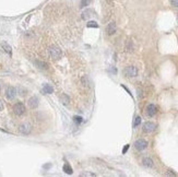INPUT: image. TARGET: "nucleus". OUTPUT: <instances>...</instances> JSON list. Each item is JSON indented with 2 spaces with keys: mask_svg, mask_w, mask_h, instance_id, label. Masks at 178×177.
<instances>
[{
  "mask_svg": "<svg viewBox=\"0 0 178 177\" xmlns=\"http://www.w3.org/2000/svg\"><path fill=\"white\" fill-rule=\"evenodd\" d=\"M49 55L50 57L53 58V59H59V58H61L62 56V53H61V49L59 48L58 46H56V45H51L50 47H49Z\"/></svg>",
  "mask_w": 178,
  "mask_h": 177,
  "instance_id": "1",
  "label": "nucleus"
},
{
  "mask_svg": "<svg viewBox=\"0 0 178 177\" xmlns=\"http://www.w3.org/2000/svg\"><path fill=\"white\" fill-rule=\"evenodd\" d=\"M13 112L17 116H22L25 114V106L23 103L21 102H18L13 105Z\"/></svg>",
  "mask_w": 178,
  "mask_h": 177,
  "instance_id": "2",
  "label": "nucleus"
},
{
  "mask_svg": "<svg viewBox=\"0 0 178 177\" xmlns=\"http://www.w3.org/2000/svg\"><path fill=\"white\" fill-rule=\"evenodd\" d=\"M123 74L126 77H130V78H135L138 75V69L135 66H130L123 69Z\"/></svg>",
  "mask_w": 178,
  "mask_h": 177,
  "instance_id": "3",
  "label": "nucleus"
},
{
  "mask_svg": "<svg viewBox=\"0 0 178 177\" xmlns=\"http://www.w3.org/2000/svg\"><path fill=\"white\" fill-rule=\"evenodd\" d=\"M156 129V124H154L152 122H144V125H143V132H145V134H151V132H153L154 130Z\"/></svg>",
  "mask_w": 178,
  "mask_h": 177,
  "instance_id": "4",
  "label": "nucleus"
},
{
  "mask_svg": "<svg viewBox=\"0 0 178 177\" xmlns=\"http://www.w3.org/2000/svg\"><path fill=\"white\" fill-rule=\"evenodd\" d=\"M149 146V143H147V140H144V139H138V140L135 142V148L138 150V151H143V150H145Z\"/></svg>",
  "mask_w": 178,
  "mask_h": 177,
  "instance_id": "5",
  "label": "nucleus"
},
{
  "mask_svg": "<svg viewBox=\"0 0 178 177\" xmlns=\"http://www.w3.org/2000/svg\"><path fill=\"white\" fill-rule=\"evenodd\" d=\"M19 131H20L22 134H30L32 131V126L30 125V124H27V122H24V124L20 125Z\"/></svg>",
  "mask_w": 178,
  "mask_h": 177,
  "instance_id": "6",
  "label": "nucleus"
},
{
  "mask_svg": "<svg viewBox=\"0 0 178 177\" xmlns=\"http://www.w3.org/2000/svg\"><path fill=\"white\" fill-rule=\"evenodd\" d=\"M17 93H18L17 89L13 87V86H8L6 89V96L9 100H14L15 96H17Z\"/></svg>",
  "mask_w": 178,
  "mask_h": 177,
  "instance_id": "7",
  "label": "nucleus"
},
{
  "mask_svg": "<svg viewBox=\"0 0 178 177\" xmlns=\"http://www.w3.org/2000/svg\"><path fill=\"white\" fill-rule=\"evenodd\" d=\"M38 104H39V100L37 96H32V98H29V102H27V105L29 107L32 108V110H35L38 107Z\"/></svg>",
  "mask_w": 178,
  "mask_h": 177,
  "instance_id": "8",
  "label": "nucleus"
},
{
  "mask_svg": "<svg viewBox=\"0 0 178 177\" xmlns=\"http://www.w3.org/2000/svg\"><path fill=\"white\" fill-rule=\"evenodd\" d=\"M156 112H157V108H156V106H155L154 104H150V105H147V115L149 117H153L154 115L156 114Z\"/></svg>",
  "mask_w": 178,
  "mask_h": 177,
  "instance_id": "9",
  "label": "nucleus"
},
{
  "mask_svg": "<svg viewBox=\"0 0 178 177\" xmlns=\"http://www.w3.org/2000/svg\"><path fill=\"white\" fill-rule=\"evenodd\" d=\"M116 23L115 22H111L109 24L107 25V27H106V32H107V34L108 35H114L115 33H116Z\"/></svg>",
  "mask_w": 178,
  "mask_h": 177,
  "instance_id": "10",
  "label": "nucleus"
},
{
  "mask_svg": "<svg viewBox=\"0 0 178 177\" xmlns=\"http://www.w3.org/2000/svg\"><path fill=\"white\" fill-rule=\"evenodd\" d=\"M0 47H1L2 50H3L5 53H7L8 55H11V54H12V48H11V46L8 43H6V42H2V43L0 44Z\"/></svg>",
  "mask_w": 178,
  "mask_h": 177,
  "instance_id": "11",
  "label": "nucleus"
},
{
  "mask_svg": "<svg viewBox=\"0 0 178 177\" xmlns=\"http://www.w3.org/2000/svg\"><path fill=\"white\" fill-rule=\"evenodd\" d=\"M35 65H36V67L38 69H41V70H47L49 68L48 63L47 62H45V61H42V60H35Z\"/></svg>",
  "mask_w": 178,
  "mask_h": 177,
  "instance_id": "12",
  "label": "nucleus"
},
{
  "mask_svg": "<svg viewBox=\"0 0 178 177\" xmlns=\"http://www.w3.org/2000/svg\"><path fill=\"white\" fill-rule=\"evenodd\" d=\"M42 92H43V94H51V93H54V87L50 85V84L45 83V84L43 85Z\"/></svg>",
  "mask_w": 178,
  "mask_h": 177,
  "instance_id": "13",
  "label": "nucleus"
},
{
  "mask_svg": "<svg viewBox=\"0 0 178 177\" xmlns=\"http://www.w3.org/2000/svg\"><path fill=\"white\" fill-rule=\"evenodd\" d=\"M142 164H143V166H145V167L151 168V167H153L154 162L151 158H144V159L142 160Z\"/></svg>",
  "mask_w": 178,
  "mask_h": 177,
  "instance_id": "14",
  "label": "nucleus"
},
{
  "mask_svg": "<svg viewBox=\"0 0 178 177\" xmlns=\"http://www.w3.org/2000/svg\"><path fill=\"white\" fill-rule=\"evenodd\" d=\"M62 170L63 172L68 174V175H71L72 173H73V170H72V167H71V165L69 164V163H66V164L63 165V167H62Z\"/></svg>",
  "mask_w": 178,
  "mask_h": 177,
  "instance_id": "15",
  "label": "nucleus"
},
{
  "mask_svg": "<svg viewBox=\"0 0 178 177\" xmlns=\"http://www.w3.org/2000/svg\"><path fill=\"white\" fill-rule=\"evenodd\" d=\"M60 101L62 102L63 105H68V104L70 103V98L68 96L67 94H61L60 95Z\"/></svg>",
  "mask_w": 178,
  "mask_h": 177,
  "instance_id": "16",
  "label": "nucleus"
},
{
  "mask_svg": "<svg viewBox=\"0 0 178 177\" xmlns=\"http://www.w3.org/2000/svg\"><path fill=\"white\" fill-rule=\"evenodd\" d=\"M91 13H93L92 10H85L84 12L82 13V19H83V20H86V19H89L90 17H91V15H92Z\"/></svg>",
  "mask_w": 178,
  "mask_h": 177,
  "instance_id": "17",
  "label": "nucleus"
},
{
  "mask_svg": "<svg viewBox=\"0 0 178 177\" xmlns=\"http://www.w3.org/2000/svg\"><path fill=\"white\" fill-rule=\"evenodd\" d=\"M94 0H81V5L80 7L81 8H84V7H87L90 6L91 3H92Z\"/></svg>",
  "mask_w": 178,
  "mask_h": 177,
  "instance_id": "18",
  "label": "nucleus"
},
{
  "mask_svg": "<svg viewBox=\"0 0 178 177\" xmlns=\"http://www.w3.org/2000/svg\"><path fill=\"white\" fill-rule=\"evenodd\" d=\"M140 124H141V117L140 116H137L135 118V122H133V127H138V126H139V125H140Z\"/></svg>",
  "mask_w": 178,
  "mask_h": 177,
  "instance_id": "19",
  "label": "nucleus"
},
{
  "mask_svg": "<svg viewBox=\"0 0 178 177\" xmlns=\"http://www.w3.org/2000/svg\"><path fill=\"white\" fill-rule=\"evenodd\" d=\"M86 25H87V27H95V29L98 27V24L95 22V21H90V22H87V24Z\"/></svg>",
  "mask_w": 178,
  "mask_h": 177,
  "instance_id": "20",
  "label": "nucleus"
},
{
  "mask_svg": "<svg viewBox=\"0 0 178 177\" xmlns=\"http://www.w3.org/2000/svg\"><path fill=\"white\" fill-rule=\"evenodd\" d=\"M18 91H19V94H20V95H22V96H24L25 94H26V90L23 89V87H21V86L18 89Z\"/></svg>",
  "mask_w": 178,
  "mask_h": 177,
  "instance_id": "21",
  "label": "nucleus"
},
{
  "mask_svg": "<svg viewBox=\"0 0 178 177\" xmlns=\"http://www.w3.org/2000/svg\"><path fill=\"white\" fill-rule=\"evenodd\" d=\"M74 122H78V124H81V122H83V118L82 117H80V116H74Z\"/></svg>",
  "mask_w": 178,
  "mask_h": 177,
  "instance_id": "22",
  "label": "nucleus"
},
{
  "mask_svg": "<svg viewBox=\"0 0 178 177\" xmlns=\"http://www.w3.org/2000/svg\"><path fill=\"white\" fill-rule=\"evenodd\" d=\"M87 81H89V79H87V77H83L82 78V83H83V85H85V86H89V84H87Z\"/></svg>",
  "mask_w": 178,
  "mask_h": 177,
  "instance_id": "23",
  "label": "nucleus"
},
{
  "mask_svg": "<svg viewBox=\"0 0 178 177\" xmlns=\"http://www.w3.org/2000/svg\"><path fill=\"white\" fill-rule=\"evenodd\" d=\"M80 176H95V174H94V173H87V172H86V173H82V174H81Z\"/></svg>",
  "mask_w": 178,
  "mask_h": 177,
  "instance_id": "24",
  "label": "nucleus"
},
{
  "mask_svg": "<svg viewBox=\"0 0 178 177\" xmlns=\"http://www.w3.org/2000/svg\"><path fill=\"white\" fill-rule=\"evenodd\" d=\"M166 175H168V176H178V174H176V173H174L173 171H167V173H166Z\"/></svg>",
  "mask_w": 178,
  "mask_h": 177,
  "instance_id": "25",
  "label": "nucleus"
},
{
  "mask_svg": "<svg viewBox=\"0 0 178 177\" xmlns=\"http://www.w3.org/2000/svg\"><path fill=\"white\" fill-rule=\"evenodd\" d=\"M171 3H172L173 7L178 8V0H171Z\"/></svg>",
  "mask_w": 178,
  "mask_h": 177,
  "instance_id": "26",
  "label": "nucleus"
},
{
  "mask_svg": "<svg viewBox=\"0 0 178 177\" xmlns=\"http://www.w3.org/2000/svg\"><path fill=\"white\" fill-rule=\"evenodd\" d=\"M129 144H126V146H125V147H123V154H125V153L127 152V151H128V149H129Z\"/></svg>",
  "mask_w": 178,
  "mask_h": 177,
  "instance_id": "27",
  "label": "nucleus"
},
{
  "mask_svg": "<svg viewBox=\"0 0 178 177\" xmlns=\"http://www.w3.org/2000/svg\"><path fill=\"white\" fill-rule=\"evenodd\" d=\"M1 110H3V104L0 101V112H1Z\"/></svg>",
  "mask_w": 178,
  "mask_h": 177,
  "instance_id": "28",
  "label": "nucleus"
},
{
  "mask_svg": "<svg viewBox=\"0 0 178 177\" xmlns=\"http://www.w3.org/2000/svg\"><path fill=\"white\" fill-rule=\"evenodd\" d=\"M50 166H51V164H47V165H44V167H45V168H48V167H50Z\"/></svg>",
  "mask_w": 178,
  "mask_h": 177,
  "instance_id": "29",
  "label": "nucleus"
}]
</instances>
